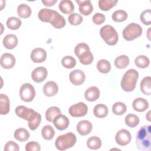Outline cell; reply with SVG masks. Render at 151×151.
<instances>
[{"label": "cell", "instance_id": "33", "mask_svg": "<svg viewBox=\"0 0 151 151\" xmlns=\"http://www.w3.org/2000/svg\"><path fill=\"white\" fill-rule=\"evenodd\" d=\"M117 2V0H100L98 2V4L101 10L107 11L114 6Z\"/></svg>", "mask_w": 151, "mask_h": 151}, {"label": "cell", "instance_id": "23", "mask_svg": "<svg viewBox=\"0 0 151 151\" xmlns=\"http://www.w3.org/2000/svg\"><path fill=\"white\" fill-rule=\"evenodd\" d=\"M10 110V102L8 97L4 94H0V114H7Z\"/></svg>", "mask_w": 151, "mask_h": 151}, {"label": "cell", "instance_id": "12", "mask_svg": "<svg viewBox=\"0 0 151 151\" xmlns=\"http://www.w3.org/2000/svg\"><path fill=\"white\" fill-rule=\"evenodd\" d=\"M69 79L73 85L80 86L84 82L86 76L82 70L76 69L70 72L69 74Z\"/></svg>", "mask_w": 151, "mask_h": 151}, {"label": "cell", "instance_id": "24", "mask_svg": "<svg viewBox=\"0 0 151 151\" xmlns=\"http://www.w3.org/2000/svg\"><path fill=\"white\" fill-rule=\"evenodd\" d=\"M59 9L65 14H71L74 10V6L73 2L70 0H63L59 4Z\"/></svg>", "mask_w": 151, "mask_h": 151}, {"label": "cell", "instance_id": "38", "mask_svg": "<svg viewBox=\"0 0 151 151\" xmlns=\"http://www.w3.org/2000/svg\"><path fill=\"white\" fill-rule=\"evenodd\" d=\"M127 17V12L121 9L115 11L111 15L112 19L117 22H121L126 21Z\"/></svg>", "mask_w": 151, "mask_h": 151}, {"label": "cell", "instance_id": "6", "mask_svg": "<svg viewBox=\"0 0 151 151\" xmlns=\"http://www.w3.org/2000/svg\"><path fill=\"white\" fill-rule=\"evenodd\" d=\"M77 142V137L74 133L68 132L57 137L55 141V146L59 150H65L72 147Z\"/></svg>", "mask_w": 151, "mask_h": 151}, {"label": "cell", "instance_id": "26", "mask_svg": "<svg viewBox=\"0 0 151 151\" xmlns=\"http://www.w3.org/2000/svg\"><path fill=\"white\" fill-rule=\"evenodd\" d=\"M151 78L150 76L145 77L140 84V91L145 95L149 96L151 94Z\"/></svg>", "mask_w": 151, "mask_h": 151}, {"label": "cell", "instance_id": "13", "mask_svg": "<svg viewBox=\"0 0 151 151\" xmlns=\"http://www.w3.org/2000/svg\"><path fill=\"white\" fill-rule=\"evenodd\" d=\"M48 71L44 67L35 68L31 73V78L36 83H41L47 78Z\"/></svg>", "mask_w": 151, "mask_h": 151}, {"label": "cell", "instance_id": "9", "mask_svg": "<svg viewBox=\"0 0 151 151\" xmlns=\"http://www.w3.org/2000/svg\"><path fill=\"white\" fill-rule=\"evenodd\" d=\"M35 96V90L34 86L30 83L23 84L19 90L21 99L25 102H31Z\"/></svg>", "mask_w": 151, "mask_h": 151}, {"label": "cell", "instance_id": "16", "mask_svg": "<svg viewBox=\"0 0 151 151\" xmlns=\"http://www.w3.org/2000/svg\"><path fill=\"white\" fill-rule=\"evenodd\" d=\"M30 57L34 63H41L45 61L47 58V52L43 48H36L31 51Z\"/></svg>", "mask_w": 151, "mask_h": 151}, {"label": "cell", "instance_id": "45", "mask_svg": "<svg viewBox=\"0 0 151 151\" xmlns=\"http://www.w3.org/2000/svg\"><path fill=\"white\" fill-rule=\"evenodd\" d=\"M4 149L5 151H18L19 150V147L17 143L11 140L8 141L5 145Z\"/></svg>", "mask_w": 151, "mask_h": 151}, {"label": "cell", "instance_id": "21", "mask_svg": "<svg viewBox=\"0 0 151 151\" xmlns=\"http://www.w3.org/2000/svg\"><path fill=\"white\" fill-rule=\"evenodd\" d=\"M100 90L96 86H91L88 88L84 93V97L88 101H94L100 97Z\"/></svg>", "mask_w": 151, "mask_h": 151}, {"label": "cell", "instance_id": "5", "mask_svg": "<svg viewBox=\"0 0 151 151\" xmlns=\"http://www.w3.org/2000/svg\"><path fill=\"white\" fill-rule=\"evenodd\" d=\"M74 53L78 58L80 63L84 65L90 64L94 59L89 46L84 43L78 44L74 48Z\"/></svg>", "mask_w": 151, "mask_h": 151}, {"label": "cell", "instance_id": "31", "mask_svg": "<svg viewBox=\"0 0 151 151\" xmlns=\"http://www.w3.org/2000/svg\"><path fill=\"white\" fill-rule=\"evenodd\" d=\"M61 114L60 109L56 106L49 107L45 111V119L49 122H52L57 115Z\"/></svg>", "mask_w": 151, "mask_h": 151}, {"label": "cell", "instance_id": "47", "mask_svg": "<svg viewBox=\"0 0 151 151\" xmlns=\"http://www.w3.org/2000/svg\"><path fill=\"white\" fill-rule=\"evenodd\" d=\"M150 111H149L148 113H147V114L146 115V117L147 118V119L148 121H150Z\"/></svg>", "mask_w": 151, "mask_h": 151}, {"label": "cell", "instance_id": "25", "mask_svg": "<svg viewBox=\"0 0 151 151\" xmlns=\"http://www.w3.org/2000/svg\"><path fill=\"white\" fill-rule=\"evenodd\" d=\"M108 108L103 104H98L93 109V114L97 118H104L108 114Z\"/></svg>", "mask_w": 151, "mask_h": 151}, {"label": "cell", "instance_id": "42", "mask_svg": "<svg viewBox=\"0 0 151 151\" xmlns=\"http://www.w3.org/2000/svg\"><path fill=\"white\" fill-rule=\"evenodd\" d=\"M141 22L146 25H149L151 24V11L150 9L143 11L140 16Z\"/></svg>", "mask_w": 151, "mask_h": 151}, {"label": "cell", "instance_id": "30", "mask_svg": "<svg viewBox=\"0 0 151 151\" xmlns=\"http://www.w3.org/2000/svg\"><path fill=\"white\" fill-rule=\"evenodd\" d=\"M129 58L126 55H121L116 58L114 65L119 69L125 68L129 64Z\"/></svg>", "mask_w": 151, "mask_h": 151}, {"label": "cell", "instance_id": "37", "mask_svg": "<svg viewBox=\"0 0 151 151\" xmlns=\"http://www.w3.org/2000/svg\"><path fill=\"white\" fill-rule=\"evenodd\" d=\"M126 110V106L124 103L121 101L116 102L112 106V111L116 115H123L125 113Z\"/></svg>", "mask_w": 151, "mask_h": 151}, {"label": "cell", "instance_id": "39", "mask_svg": "<svg viewBox=\"0 0 151 151\" xmlns=\"http://www.w3.org/2000/svg\"><path fill=\"white\" fill-rule=\"evenodd\" d=\"M126 124L130 127H135L139 123V117L134 114H127L124 119Z\"/></svg>", "mask_w": 151, "mask_h": 151}, {"label": "cell", "instance_id": "27", "mask_svg": "<svg viewBox=\"0 0 151 151\" xmlns=\"http://www.w3.org/2000/svg\"><path fill=\"white\" fill-rule=\"evenodd\" d=\"M14 136L17 140L25 142L29 138V133L24 128H18L15 130Z\"/></svg>", "mask_w": 151, "mask_h": 151}, {"label": "cell", "instance_id": "7", "mask_svg": "<svg viewBox=\"0 0 151 151\" xmlns=\"http://www.w3.org/2000/svg\"><path fill=\"white\" fill-rule=\"evenodd\" d=\"M100 34L101 38L109 45H114L118 42V34L111 25H106L102 27L100 30Z\"/></svg>", "mask_w": 151, "mask_h": 151}, {"label": "cell", "instance_id": "44", "mask_svg": "<svg viewBox=\"0 0 151 151\" xmlns=\"http://www.w3.org/2000/svg\"><path fill=\"white\" fill-rule=\"evenodd\" d=\"M106 20L105 15L101 13L97 12L92 17V21L96 25H100Z\"/></svg>", "mask_w": 151, "mask_h": 151}, {"label": "cell", "instance_id": "28", "mask_svg": "<svg viewBox=\"0 0 151 151\" xmlns=\"http://www.w3.org/2000/svg\"><path fill=\"white\" fill-rule=\"evenodd\" d=\"M17 13L21 18H27L31 14V8L25 4H21L17 7Z\"/></svg>", "mask_w": 151, "mask_h": 151}, {"label": "cell", "instance_id": "46", "mask_svg": "<svg viewBox=\"0 0 151 151\" xmlns=\"http://www.w3.org/2000/svg\"><path fill=\"white\" fill-rule=\"evenodd\" d=\"M57 2V0H42L41 2L46 6H51L54 5L56 2Z\"/></svg>", "mask_w": 151, "mask_h": 151}, {"label": "cell", "instance_id": "4", "mask_svg": "<svg viewBox=\"0 0 151 151\" xmlns=\"http://www.w3.org/2000/svg\"><path fill=\"white\" fill-rule=\"evenodd\" d=\"M139 78V73L135 69H129L123 75L120 85L122 89L126 92L132 91L136 87Z\"/></svg>", "mask_w": 151, "mask_h": 151}, {"label": "cell", "instance_id": "34", "mask_svg": "<svg viewBox=\"0 0 151 151\" xmlns=\"http://www.w3.org/2000/svg\"><path fill=\"white\" fill-rule=\"evenodd\" d=\"M41 134L44 139L50 140L54 136L55 130L51 125H45L41 130Z\"/></svg>", "mask_w": 151, "mask_h": 151}, {"label": "cell", "instance_id": "36", "mask_svg": "<svg viewBox=\"0 0 151 151\" xmlns=\"http://www.w3.org/2000/svg\"><path fill=\"white\" fill-rule=\"evenodd\" d=\"M134 64L138 68H145L149 66L150 64V60L146 56L140 55L135 58Z\"/></svg>", "mask_w": 151, "mask_h": 151}, {"label": "cell", "instance_id": "40", "mask_svg": "<svg viewBox=\"0 0 151 151\" xmlns=\"http://www.w3.org/2000/svg\"><path fill=\"white\" fill-rule=\"evenodd\" d=\"M61 64L66 68H73L76 65V60L72 56H65L61 60Z\"/></svg>", "mask_w": 151, "mask_h": 151}, {"label": "cell", "instance_id": "17", "mask_svg": "<svg viewBox=\"0 0 151 151\" xmlns=\"http://www.w3.org/2000/svg\"><path fill=\"white\" fill-rule=\"evenodd\" d=\"M76 128L78 133L81 136H86L92 130L93 125L90 121L83 120L80 121L77 123Z\"/></svg>", "mask_w": 151, "mask_h": 151}, {"label": "cell", "instance_id": "2", "mask_svg": "<svg viewBox=\"0 0 151 151\" xmlns=\"http://www.w3.org/2000/svg\"><path fill=\"white\" fill-rule=\"evenodd\" d=\"M38 17L41 21L49 22L57 29H61L65 25L64 18L58 12L51 9H41L38 12Z\"/></svg>", "mask_w": 151, "mask_h": 151}, {"label": "cell", "instance_id": "32", "mask_svg": "<svg viewBox=\"0 0 151 151\" xmlns=\"http://www.w3.org/2000/svg\"><path fill=\"white\" fill-rule=\"evenodd\" d=\"M96 67L99 72L103 74L108 73L111 70V64L110 62L104 59L99 60L97 63Z\"/></svg>", "mask_w": 151, "mask_h": 151}, {"label": "cell", "instance_id": "8", "mask_svg": "<svg viewBox=\"0 0 151 151\" xmlns=\"http://www.w3.org/2000/svg\"><path fill=\"white\" fill-rule=\"evenodd\" d=\"M143 29L141 26L136 23H130L123 30V37L128 41H133L141 36Z\"/></svg>", "mask_w": 151, "mask_h": 151}, {"label": "cell", "instance_id": "1", "mask_svg": "<svg viewBox=\"0 0 151 151\" xmlns=\"http://www.w3.org/2000/svg\"><path fill=\"white\" fill-rule=\"evenodd\" d=\"M15 112L17 116L28 121V126L31 130L37 129L41 123V114L32 109L18 106L15 108Z\"/></svg>", "mask_w": 151, "mask_h": 151}, {"label": "cell", "instance_id": "19", "mask_svg": "<svg viewBox=\"0 0 151 151\" xmlns=\"http://www.w3.org/2000/svg\"><path fill=\"white\" fill-rule=\"evenodd\" d=\"M58 91V87L57 84L52 81L47 82L43 87V93L47 97H52L55 96Z\"/></svg>", "mask_w": 151, "mask_h": 151}, {"label": "cell", "instance_id": "3", "mask_svg": "<svg viewBox=\"0 0 151 151\" xmlns=\"http://www.w3.org/2000/svg\"><path fill=\"white\" fill-rule=\"evenodd\" d=\"M136 143L139 150L150 151L151 150V126H142L136 134Z\"/></svg>", "mask_w": 151, "mask_h": 151}, {"label": "cell", "instance_id": "11", "mask_svg": "<svg viewBox=\"0 0 151 151\" xmlns=\"http://www.w3.org/2000/svg\"><path fill=\"white\" fill-rule=\"evenodd\" d=\"M131 134L126 129H121L119 130L116 134L115 140L116 143L120 146H126L128 145L131 141Z\"/></svg>", "mask_w": 151, "mask_h": 151}, {"label": "cell", "instance_id": "29", "mask_svg": "<svg viewBox=\"0 0 151 151\" xmlns=\"http://www.w3.org/2000/svg\"><path fill=\"white\" fill-rule=\"evenodd\" d=\"M101 139L96 136H93L89 137L86 143L88 148L92 150H97L100 149L101 146Z\"/></svg>", "mask_w": 151, "mask_h": 151}, {"label": "cell", "instance_id": "15", "mask_svg": "<svg viewBox=\"0 0 151 151\" xmlns=\"http://www.w3.org/2000/svg\"><path fill=\"white\" fill-rule=\"evenodd\" d=\"M15 58L10 53H4L1 57L0 63L2 68L5 69H11L14 67L15 64Z\"/></svg>", "mask_w": 151, "mask_h": 151}, {"label": "cell", "instance_id": "14", "mask_svg": "<svg viewBox=\"0 0 151 151\" xmlns=\"http://www.w3.org/2000/svg\"><path fill=\"white\" fill-rule=\"evenodd\" d=\"M53 124L57 129L58 130H64L68 127L70 121L68 118L63 114H60L54 119Z\"/></svg>", "mask_w": 151, "mask_h": 151}, {"label": "cell", "instance_id": "22", "mask_svg": "<svg viewBox=\"0 0 151 151\" xmlns=\"http://www.w3.org/2000/svg\"><path fill=\"white\" fill-rule=\"evenodd\" d=\"M3 45L7 49H13L18 44V38L14 34H8L3 38Z\"/></svg>", "mask_w": 151, "mask_h": 151}, {"label": "cell", "instance_id": "41", "mask_svg": "<svg viewBox=\"0 0 151 151\" xmlns=\"http://www.w3.org/2000/svg\"><path fill=\"white\" fill-rule=\"evenodd\" d=\"M68 20L71 25H78L81 24L83 18L81 15L77 13H72L68 16Z\"/></svg>", "mask_w": 151, "mask_h": 151}, {"label": "cell", "instance_id": "10", "mask_svg": "<svg viewBox=\"0 0 151 151\" xmlns=\"http://www.w3.org/2000/svg\"><path fill=\"white\" fill-rule=\"evenodd\" d=\"M88 111L87 106L83 102H78L70 107L68 113L73 117H80L86 116Z\"/></svg>", "mask_w": 151, "mask_h": 151}, {"label": "cell", "instance_id": "43", "mask_svg": "<svg viewBox=\"0 0 151 151\" xmlns=\"http://www.w3.org/2000/svg\"><path fill=\"white\" fill-rule=\"evenodd\" d=\"M41 147L40 144L35 141H31L25 145L26 151H40Z\"/></svg>", "mask_w": 151, "mask_h": 151}, {"label": "cell", "instance_id": "18", "mask_svg": "<svg viewBox=\"0 0 151 151\" xmlns=\"http://www.w3.org/2000/svg\"><path fill=\"white\" fill-rule=\"evenodd\" d=\"M77 3L78 4V9L80 12L83 15L87 16L89 15L93 10V5L90 0L85 1H77Z\"/></svg>", "mask_w": 151, "mask_h": 151}, {"label": "cell", "instance_id": "35", "mask_svg": "<svg viewBox=\"0 0 151 151\" xmlns=\"http://www.w3.org/2000/svg\"><path fill=\"white\" fill-rule=\"evenodd\" d=\"M22 22L20 19L15 17H9L6 22V26L11 30H17L21 25Z\"/></svg>", "mask_w": 151, "mask_h": 151}, {"label": "cell", "instance_id": "20", "mask_svg": "<svg viewBox=\"0 0 151 151\" xmlns=\"http://www.w3.org/2000/svg\"><path fill=\"white\" fill-rule=\"evenodd\" d=\"M132 106L135 111L138 112H143L148 109L149 103L145 99L138 97L133 100Z\"/></svg>", "mask_w": 151, "mask_h": 151}]
</instances>
